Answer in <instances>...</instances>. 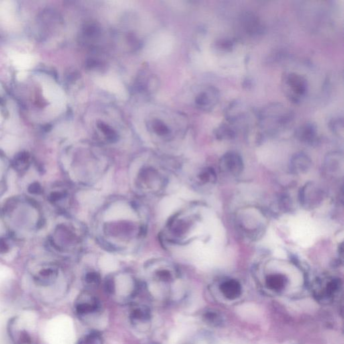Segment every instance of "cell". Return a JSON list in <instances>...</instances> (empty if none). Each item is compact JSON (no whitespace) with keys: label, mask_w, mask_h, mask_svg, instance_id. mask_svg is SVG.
I'll list each match as a JSON object with an SVG mask.
<instances>
[{"label":"cell","mask_w":344,"mask_h":344,"mask_svg":"<svg viewBox=\"0 0 344 344\" xmlns=\"http://www.w3.org/2000/svg\"><path fill=\"white\" fill-rule=\"evenodd\" d=\"M294 113L282 103H270L256 112L257 124L263 133L276 134L291 125Z\"/></svg>","instance_id":"obj_1"},{"label":"cell","mask_w":344,"mask_h":344,"mask_svg":"<svg viewBox=\"0 0 344 344\" xmlns=\"http://www.w3.org/2000/svg\"><path fill=\"white\" fill-rule=\"evenodd\" d=\"M282 89L284 96L292 104L301 103L307 94L308 83L303 75L293 72H286L282 75Z\"/></svg>","instance_id":"obj_2"},{"label":"cell","mask_w":344,"mask_h":344,"mask_svg":"<svg viewBox=\"0 0 344 344\" xmlns=\"http://www.w3.org/2000/svg\"><path fill=\"white\" fill-rule=\"evenodd\" d=\"M253 114L254 112L246 103L239 100L232 101L224 110L225 122L235 128L236 126H246L247 128L250 126Z\"/></svg>","instance_id":"obj_3"},{"label":"cell","mask_w":344,"mask_h":344,"mask_svg":"<svg viewBox=\"0 0 344 344\" xmlns=\"http://www.w3.org/2000/svg\"><path fill=\"white\" fill-rule=\"evenodd\" d=\"M244 161L239 153L229 151L224 154L219 161V167L224 173L229 175L238 176L244 169Z\"/></svg>","instance_id":"obj_4"},{"label":"cell","mask_w":344,"mask_h":344,"mask_svg":"<svg viewBox=\"0 0 344 344\" xmlns=\"http://www.w3.org/2000/svg\"><path fill=\"white\" fill-rule=\"evenodd\" d=\"M220 98L221 93L219 89L215 86H209L198 95L195 102L198 107L211 111L216 107Z\"/></svg>","instance_id":"obj_5"},{"label":"cell","mask_w":344,"mask_h":344,"mask_svg":"<svg viewBox=\"0 0 344 344\" xmlns=\"http://www.w3.org/2000/svg\"><path fill=\"white\" fill-rule=\"evenodd\" d=\"M75 308L79 317H85L90 314L98 313L100 311V303L95 296L85 293L78 298Z\"/></svg>","instance_id":"obj_6"},{"label":"cell","mask_w":344,"mask_h":344,"mask_svg":"<svg viewBox=\"0 0 344 344\" xmlns=\"http://www.w3.org/2000/svg\"><path fill=\"white\" fill-rule=\"evenodd\" d=\"M295 136L302 143L313 145L319 138L317 124L313 122H304L296 128Z\"/></svg>","instance_id":"obj_7"},{"label":"cell","mask_w":344,"mask_h":344,"mask_svg":"<svg viewBox=\"0 0 344 344\" xmlns=\"http://www.w3.org/2000/svg\"><path fill=\"white\" fill-rule=\"evenodd\" d=\"M342 282L339 278H333L327 282L325 287L315 292V296L319 301H331L341 289Z\"/></svg>","instance_id":"obj_8"},{"label":"cell","mask_w":344,"mask_h":344,"mask_svg":"<svg viewBox=\"0 0 344 344\" xmlns=\"http://www.w3.org/2000/svg\"><path fill=\"white\" fill-rule=\"evenodd\" d=\"M312 161L309 156L299 152L292 156L290 161V169L296 175L305 174L311 169Z\"/></svg>","instance_id":"obj_9"},{"label":"cell","mask_w":344,"mask_h":344,"mask_svg":"<svg viewBox=\"0 0 344 344\" xmlns=\"http://www.w3.org/2000/svg\"><path fill=\"white\" fill-rule=\"evenodd\" d=\"M322 195L321 191L313 184L306 185L305 187L300 191V200L304 206L313 207L318 202L321 201Z\"/></svg>","instance_id":"obj_10"},{"label":"cell","mask_w":344,"mask_h":344,"mask_svg":"<svg viewBox=\"0 0 344 344\" xmlns=\"http://www.w3.org/2000/svg\"><path fill=\"white\" fill-rule=\"evenodd\" d=\"M220 290L227 299L235 300L242 294V288L241 284L237 280H228L221 284Z\"/></svg>","instance_id":"obj_11"},{"label":"cell","mask_w":344,"mask_h":344,"mask_svg":"<svg viewBox=\"0 0 344 344\" xmlns=\"http://www.w3.org/2000/svg\"><path fill=\"white\" fill-rule=\"evenodd\" d=\"M242 25L246 29L247 33L251 35H258L262 33L263 27L262 23L257 16L252 13H246L242 17Z\"/></svg>","instance_id":"obj_12"},{"label":"cell","mask_w":344,"mask_h":344,"mask_svg":"<svg viewBox=\"0 0 344 344\" xmlns=\"http://www.w3.org/2000/svg\"><path fill=\"white\" fill-rule=\"evenodd\" d=\"M214 135L219 141H230L237 135L236 128L227 122H223L215 128Z\"/></svg>","instance_id":"obj_13"},{"label":"cell","mask_w":344,"mask_h":344,"mask_svg":"<svg viewBox=\"0 0 344 344\" xmlns=\"http://www.w3.org/2000/svg\"><path fill=\"white\" fill-rule=\"evenodd\" d=\"M151 310L147 306L139 305L132 308L130 312V319L132 323L147 322L151 319Z\"/></svg>","instance_id":"obj_14"},{"label":"cell","mask_w":344,"mask_h":344,"mask_svg":"<svg viewBox=\"0 0 344 344\" xmlns=\"http://www.w3.org/2000/svg\"><path fill=\"white\" fill-rule=\"evenodd\" d=\"M286 283H287V278L284 275L280 274L269 275L266 279L267 287L276 291H280L284 289Z\"/></svg>","instance_id":"obj_15"},{"label":"cell","mask_w":344,"mask_h":344,"mask_svg":"<svg viewBox=\"0 0 344 344\" xmlns=\"http://www.w3.org/2000/svg\"><path fill=\"white\" fill-rule=\"evenodd\" d=\"M328 126L333 133L337 136H343V118L342 116H335L329 120Z\"/></svg>","instance_id":"obj_16"},{"label":"cell","mask_w":344,"mask_h":344,"mask_svg":"<svg viewBox=\"0 0 344 344\" xmlns=\"http://www.w3.org/2000/svg\"><path fill=\"white\" fill-rule=\"evenodd\" d=\"M97 126H98L99 129L103 132V134L106 136V138H107V139L110 143H115V142L118 141V135L117 133H116L113 128L110 127L107 124L104 123V122L102 121H99L97 123Z\"/></svg>","instance_id":"obj_17"},{"label":"cell","mask_w":344,"mask_h":344,"mask_svg":"<svg viewBox=\"0 0 344 344\" xmlns=\"http://www.w3.org/2000/svg\"><path fill=\"white\" fill-rule=\"evenodd\" d=\"M203 319L206 323L209 325L215 326H221L223 323V318L221 317L220 314L216 311H209L206 312L203 315Z\"/></svg>","instance_id":"obj_18"},{"label":"cell","mask_w":344,"mask_h":344,"mask_svg":"<svg viewBox=\"0 0 344 344\" xmlns=\"http://www.w3.org/2000/svg\"><path fill=\"white\" fill-rule=\"evenodd\" d=\"M199 179L204 183H215L217 181V174L212 167H207L202 170L199 176Z\"/></svg>","instance_id":"obj_19"},{"label":"cell","mask_w":344,"mask_h":344,"mask_svg":"<svg viewBox=\"0 0 344 344\" xmlns=\"http://www.w3.org/2000/svg\"><path fill=\"white\" fill-rule=\"evenodd\" d=\"M154 131L160 136L167 135L169 133V128L159 120H155L153 122Z\"/></svg>","instance_id":"obj_20"},{"label":"cell","mask_w":344,"mask_h":344,"mask_svg":"<svg viewBox=\"0 0 344 344\" xmlns=\"http://www.w3.org/2000/svg\"><path fill=\"white\" fill-rule=\"evenodd\" d=\"M14 61L17 66L21 67V68H27L30 66L32 63V59L27 55H16L14 57Z\"/></svg>","instance_id":"obj_21"},{"label":"cell","mask_w":344,"mask_h":344,"mask_svg":"<svg viewBox=\"0 0 344 344\" xmlns=\"http://www.w3.org/2000/svg\"><path fill=\"white\" fill-rule=\"evenodd\" d=\"M100 276L98 272H90L87 273L85 276V280L88 285L92 286H98L100 282Z\"/></svg>","instance_id":"obj_22"},{"label":"cell","mask_w":344,"mask_h":344,"mask_svg":"<svg viewBox=\"0 0 344 344\" xmlns=\"http://www.w3.org/2000/svg\"><path fill=\"white\" fill-rule=\"evenodd\" d=\"M234 41L230 39H222L217 43V47L219 50L222 51H229L234 47Z\"/></svg>","instance_id":"obj_23"},{"label":"cell","mask_w":344,"mask_h":344,"mask_svg":"<svg viewBox=\"0 0 344 344\" xmlns=\"http://www.w3.org/2000/svg\"><path fill=\"white\" fill-rule=\"evenodd\" d=\"M85 33L87 36L93 37L99 33V29L94 25H89L85 29Z\"/></svg>","instance_id":"obj_24"},{"label":"cell","mask_w":344,"mask_h":344,"mask_svg":"<svg viewBox=\"0 0 344 344\" xmlns=\"http://www.w3.org/2000/svg\"><path fill=\"white\" fill-rule=\"evenodd\" d=\"M32 191H33V193H37L40 190V187H39V186L38 185H32Z\"/></svg>","instance_id":"obj_25"}]
</instances>
